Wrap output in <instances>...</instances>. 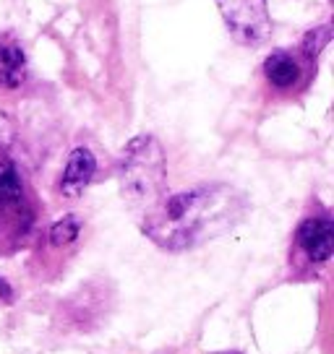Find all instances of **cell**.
<instances>
[{"mask_svg": "<svg viewBox=\"0 0 334 354\" xmlns=\"http://www.w3.org/2000/svg\"><path fill=\"white\" fill-rule=\"evenodd\" d=\"M78 232H81V221H78V216L68 214V216L58 219L50 227V243L55 245V248H66V245H71L76 240Z\"/></svg>", "mask_w": 334, "mask_h": 354, "instance_id": "obj_9", "label": "cell"}, {"mask_svg": "<svg viewBox=\"0 0 334 354\" xmlns=\"http://www.w3.org/2000/svg\"><path fill=\"white\" fill-rule=\"evenodd\" d=\"M264 76H267V81L274 88H292L301 81V66H298V60L290 53L274 50L264 60Z\"/></svg>", "mask_w": 334, "mask_h": 354, "instance_id": "obj_6", "label": "cell"}, {"mask_svg": "<svg viewBox=\"0 0 334 354\" xmlns=\"http://www.w3.org/2000/svg\"><path fill=\"white\" fill-rule=\"evenodd\" d=\"M118 183L123 201L141 214L165 198L167 159L155 136H136L125 144L118 165Z\"/></svg>", "mask_w": 334, "mask_h": 354, "instance_id": "obj_2", "label": "cell"}, {"mask_svg": "<svg viewBox=\"0 0 334 354\" xmlns=\"http://www.w3.org/2000/svg\"><path fill=\"white\" fill-rule=\"evenodd\" d=\"M245 196L233 185L206 183L165 196L144 214L141 230L162 250H191L233 230L243 219Z\"/></svg>", "mask_w": 334, "mask_h": 354, "instance_id": "obj_1", "label": "cell"}, {"mask_svg": "<svg viewBox=\"0 0 334 354\" xmlns=\"http://www.w3.org/2000/svg\"><path fill=\"white\" fill-rule=\"evenodd\" d=\"M217 8L238 44L258 47L272 37L267 0H217Z\"/></svg>", "mask_w": 334, "mask_h": 354, "instance_id": "obj_3", "label": "cell"}, {"mask_svg": "<svg viewBox=\"0 0 334 354\" xmlns=\"http://www.w3.org/2000/svg\"><path fill=\"white\" fill-rule=\"evenodd\" d=\"M295 240L313 263H326L334 253V224L326 216H311L298 227Z\"/></svg>", "mask_w": 334, "mask_h": 354, "instance_id": "obj_4", "label": "cell"}, {"mask_svg": "<svg viewBox=\"0 0 334 354\" xmlns=\"http://www.w3.org/2000/svg\"><path fill=\"white\" fill-rule=\"evenodd\" d=\"M94 172H97V159H94V154H91L87 146H76L68 154L66 169H63V177H60V193L66 198H78L84 190L89 188Z\"/></svg>", "mask_w": 334, "mask_h": 354, "instance_id": "obj_5", "label": "cell"}, {"mask_svg": "<svg viewBox=\"0 0 334 354\" xmlns=\"http://www.w3.org/2000/svg\"><path fill=\"white\" fill-rule=\"evenodd\" d=\"M13 144H16V122L6 112H0V151H8Z\"/></svg>", "mask_w": 334, "mask_h": 354, "instance_id": "obj_11", "label": "cell"}, {"mask_svg": "<svg viewBox=\"0 0 334 354\" xmlns=\"http://www.w3.org/2000/svg\"><path fill=\"white\" fill-rule=\"evenodd\" d=\"M26 81V55L21 44L0 42V86L19 88Z\"/></svg>", "mask_w": 334, "mask_h": 354, "instance_id": "obj_7", "label": "cell"}, {"mask_svg": "<svg viewBox=\"0 0 334 354\" xmlns=\"http://www.w3.org/2000/svg\"><path fill=\"white\" fill-rule=\"evenodd\" d=\"M0 284H3V281H0Z\"/></svg>", "mask_w": 334, "mask_h": 354, "instance_id": "obj_12", "label": "cell"}, {"mask_svg": "<svg viewBox=\"0 0 334 354\" xmlns=\"http://www.w3.org/2000/svg\"><path fill=\"white\" fill-rule=\"evenodd\" d=\"M21 196H24V185L19 172H16V167L11 162H0V203L13 206V203L21 201Z\"/></svg>", "mask_w": 334, "mask_h": 354, "instance_id": "obj_8", "label": "cell"}, {"mask_svg": "<svg viewBox=\"0 0 334 354\" xmlns=\"http://www.w3.org/2000/svg\"><path fill=\"white\" fill-rule=\"evenodd\" d=\"M329 39H332V29H329V24H322V26H313L311 32L303 37V55L308 57V60H316V57L324 53V47L329 44Z\"/></svg>", "mask_w": 334, "mask_h": 354, "instance_id": "obj_10", "label": "cell"}]
</instances>
